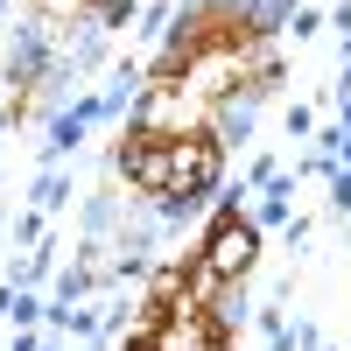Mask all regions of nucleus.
Listing matches in <instances>:
<instances>
[{"instance_id": "nucleus-1", "label": "nucleus", "mask_w": 351, "mask_h": 351, "mask_svg": "<svg viewBox=\"0 0 351 351\" xmlns=\"http://www.w3.org/2000/svg\"><path fill=\"white\" fill-rule=\"evenodd\" d=\"M197 260H204L218 281H246V274L260 267V225L246 218V204H211L204 239H197Z\"/></svg>"}, {"instance_id": "nucleus-2", "label": "nucleus", "mask_w": 351, "mask_h": 351, "mask_svg": "<svg viewBox=\"0 0 351 351\" xmlns=\"http://www.w3.org/2000/svg\"><path fill=\"white\" fill-rule=\"evenodd\" d=\"M225 190V148L211 141V127L176 134L169 141V197H218Z\"/></svg>"}, {"instance_id": "nucleus-3", "label": "nucleus", "mask_w": 351, "mask_h": 351, "mask_svg": "<svg viewBox=\"0 0 351 351\" xmlns=\"http://www.w3.org/2000/svg\"><path fill=\"white\" fill-rule=\"evenodd\" d=\"M112 176H120L127 190H141V204H162L169 197V141L127 127L120 141H112Z\"/></svg>"}, {"instance_id": "nucleus-4", "label": "nucleus", "mask_w": 351, "mask_h": 351, "mask_svg": "<svg viewBox=\"0 0 351 351\" xmlns=\"http://www.w3.org/2000/svg\"><path fill=\"white\" fill-rule=\"evenodd\" d=\"M64 190H71V183H64V169H43V183H36V211H43V218H49V211H64Z\"/></svg>"}, {"instance_id": "nucleus-5", "label": "nucleus", "mask_w": 351, "mask_h": 351, "mask_svg": "<svg viewBox=\"0 0 351 351\" xmlns=\"http://www.w3.org/2000/svg\"><path fill=\"white\" fill-rule=\"evenodd\" d=\"M169 21H176V8H169V0H155V8L141 14V36H169Z\"/></svg>"}, {"instance_id": "nucleus-6", "label": "nucleus", "mask_w": 351, "mask_h": 351, "mask_svg": "<svg viewBox=\"0 0 351 351\" xmlns=\"http://www.w3.org/2000/svg\"><path fill=\"white\" fill-rule=\"evenodd\" d=\"M316 28H324V14H316V8H295V21H288V36H295V43H309Z\"/></svg>"}, {"instance_id": "nucleus-7", "label": "nucleus", "mask_w": 351, "mask_h": 351, "mask_svg": "<svg viewBox=\"0 0 351 351\" xmlns=\"http://www.w3.org/2000/svg\"><path fill=\"white\" fill-rule=\"evenodd\" d=\"M330 211H344V218H351V169H337V176H330Z\"/></svg>"}, {"instance_id": "nucleus-8", "label": "nucleus", "mask_w": 351, "mask_h": 351, "mask_svg": "<svg viewBox=\"0 0 351 351\" xmlns=\"http://www.w3.org/2000/svg\"><path fill=\"white\" fill-rule=\"evenodd\" d=\"M211 351H232V344H211Z\"/></svg>"}, {"instance_id": "nucleus-9", "label": "nucleus", "mask_w": 351, "mask_h": 351, "mask_svg": "<svg viewBox=\"0 0 351 351\" xmlns=\"http://www.w3.org/2000/svg\"><path fill=\"white\" fill-rule=\"evenodd\" d=\"M344 246H351V232H344Z\"/></svg>"}]
</instances>
